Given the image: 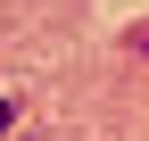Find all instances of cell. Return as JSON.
<instances>
[{
    "label": "cell",
    "instance_id": "2",
    "mask_svg": "<svg viewBox=\"0 0 149 141\" xmlns=\"http://www.w3.org/2000/svg\"><path fill=\"white\" fill-rule=\"evenodd\" d=\"M8 125H17V100H0V133H8Z\"/></svg>",
    "mask_w": 149,
    "mask_h": 141
},
{
    "label": "cell",
    "instance_id": "1",
    "mask_svg": "<svg viewBox=\"0 0 149 141\" xmlns=\"http://www.w3.org/2000/svg\"><path fill=\"white\" fill-rule=\"evenodd\" d=\"M124 50H133V58H149V17H141L133 33H124Z\"/></svg>",
    "mask_w": 149,
    "mask_h": 141
},
{
    "label": "cell",
    "instance_id": "3",
    "mask_svg": "<svg viewBox=\"0 0 149 141\" xmlns=\"http://www.w3.org/2000/svg\"><path fill=\"white\" fill-rule=\"evenodd\" d=\"M33 141H50V133H33Z\"/></svg>",
    "mask_w": 149,
    "mask_h": 141
}]
</instances>
